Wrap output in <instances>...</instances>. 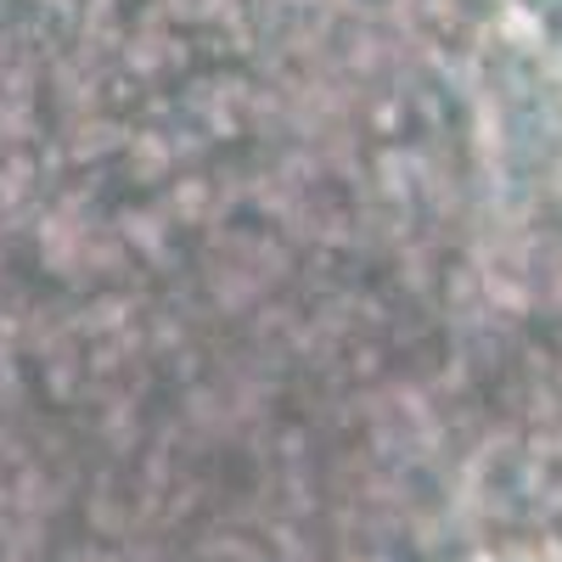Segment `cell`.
Listing matches in <instances>:
<instances>
[]
</instances>
